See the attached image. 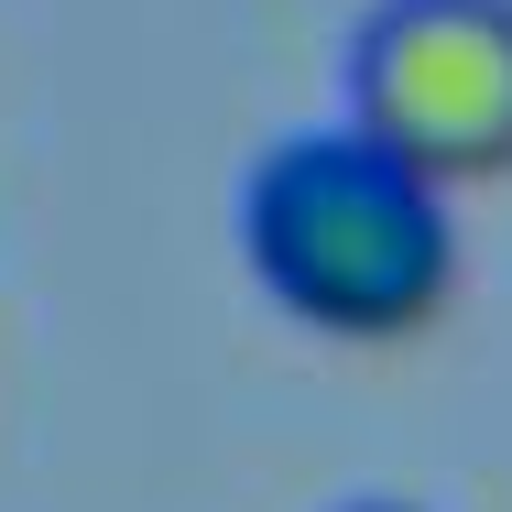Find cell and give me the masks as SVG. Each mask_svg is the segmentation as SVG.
Returning <instances> with one entry per match:
<instances>
[{
    "label": "cell",
    "instance_id": "obj_1",
    "mask_svg": "<svg viewBox=\"0 0 512 512\" xmlns=\"http://www.w3.org/2000/svg\"><path fill=\"white\" fill-rule=\"evenodd\" d=\"M240 240L262 295L316 338H414L458 284L447 186L414 175L360 120L273 142L240 197Z\"/></svg>",
    "mask_w": 512,
    "mask_h": 512
},
{
    "label": "cell",
    "instance_id": "obj_2",
    "mask_svg": "<svg viewBox=\"0 0 512 512\" xmlns=\"http://www.w3.org/2000/svg\"><path fill=\"white\" fill-rule=\"evenodd\" d=\"M349 120L436 186L512 175V0H382L349 55Z\"/></svg>",
    "mask_w": 512,
    "mask_h": 512
},
{
    "label": "cell",
    "instance_id": "obj_3",
    "mask_svg": "<svg viewBox=\"0 0 512 512\" xmlns=\"http://www.w3.org/2000/svg\"><path fill=\"white\" fill-rule=\"evenodd\" d=\"M360 512H404V502H360Z\"/></svg>",
    "mask_w": 512,
    "mask_h": 512
}]
</instances>
